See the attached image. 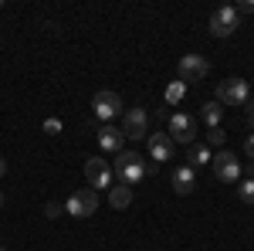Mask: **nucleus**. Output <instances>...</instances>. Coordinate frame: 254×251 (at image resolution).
I'll list each match as a JSON object with an SVG mask.
<instances>
[{
    "mask_svg": "<svg viewBox=\"0 0 254 251\" xmlns=\"http://www.w3.org/2000/svg\"><path fill=\"white\" fill-rule=\"evenodd\" d=\"M112 173H116L119 183H126V187H136L139 180L146 176V163H142V156L139 153H129V150H122L116 156V163H112Z\"/></svg>",
    "mask_w": 254,
    "mask_h": 251,
    "instance_id": "1",
    "label": "nucleus"
},
{
    "mask_svg": "<svg viewBox=\"0 0 254 251\" xmlns=\"http://www.w3.org/2000/svg\"><path fill=\"white\" fill-rule=\"evenodd\" d=\"M44 133L58 136V133H61V122H58V119H48V122H44Z\"/></svg>",
    "mask_w": 254,
    "mask_h": 251,
    "instance_id": "21",
    "label": "nucleus"
},
{
    "mask_svg": "<svg viewBox=\"0 0 254 251\" xmlns=\"http://www.w3.org/2000/svg\"><path fill=\"white\" fill-rule=\"evenodd\" d=\"M0 207H3V193H0Z\"/></svg>",
    "mask_w": 254,
    "mask_h": 251,
    "instance_id": "27",
    "label": "nucleus"
},
{
    "mask_svg": "<svg viewBox=\"0 0 254 251\" xmlns=\"http://www.w3.org/2000/svg\"><path fill=\"white\" fill-rule=\"evenodd\" d=\"M244 173H248V180H254V163H248V167H244Z\"/></svg>",
    "mask_w": 254,
    "mask_h": 251,
    "instance_id": "25",
    "label": "nucleus"
},
{
    "mask_svg": "<svg viewBox=\"0 0 254 251\" xmlns=\"http://www.w3.org/2000/svg\"><path fill=\"white\" fill-rule=\"evenodd\" d=\"M98 146L105 150V153H122V146H126V136H122V129L119 126H112V122H105L102 129H98Z\"/></svg>",
    "mask_w": 254,
    "mask_h": 251,
    "instance_id": "11",
    "label": "nucleus"
},
{
    "mask_svg": "<svg viewBox=\"0 0 254 251\" xmlns=\"http://www.w3.org/2000/svg\"><path fill=\"white\" fill-rule=\"evenodd\" d=\"M146 139H149V156H153V163H166V160H173L176 143H173V139H170L166 133L146 136Z\"/></svg>",
    "mask_w": 254,
    "mask_h": 251,
    "instance_id": "12",
    "label": "nucleus"
},
{
    "mask_svg": "<svg viewBox=\"0 0 254 251\" xmlns=\"http://www.w3.org/2000/svg\"><path fill=\"white\" fill-rule=\"evenodd\" d=\"M85 176H88V183L95 187V190H109L112 187V167H109V160H102V156H92V160H85Z\"/></svg>",
    "mask_w": 254,
    "mask_h": 251,
    "instance_id": "6",
    "label": "nucleus"
},
{
    "mask_svg": "<svg viewBox=\"0 0 254 251\" xmlns=\"http://www.w3.org/2000/svg\"><path fill=\"white\" fill-rule=\"evenodd\" d=\"M176 72H180V82H183V85H190V82H203L207 72H210V61L203 58V55H183L180 65H176Z\"/></svg>",
    "mask_w": 254,
    "mask_h": 251,
    "instance_id": "4",
    "label": "nucleus"
},
{
    "mask_svg": "<svg viewBox=\"0 0 254 251\" xmlns=\"http://www.w3.org/2000/svg\"><path fill=\"white\" fill-rule=\"evenodd\" d=\"M61 211H64V207H61L58 200H48V204H44V214H48V217H61Z\"/></svg>",
    "mask_w": 254,
    "mask_h": 251,
    "instance_id": "20",
    "label": "nucleus"
},
{
    "mask_svg": "<svg viewBox=\"0 0 254 251\" xmlns=\"http://www.w3.org/2000/svg\"><path fill=\"white\" fill-rule=\"evenodd\" d=\"M217 102H224V105H244V102H248V82H244V78H227V82H220Z\"/></svg>",
    "mask_w": 254,
    "mask_h": 251,
    "instance_id": "9",
    "label": "nucleus"
},
{
    "mask_svg": "<svg viewBox=\"0 0 254 251\" xmlns=\"http://www.w3.org/2000/svg\"><path fill=\"white\" fill-rule=\"evenodd\" d=\"M220 143H224V129L217 126V129H210V133H207V146H220Z\"/></svg>",
    "mask_w": 254,
    "mask_h": 251,
    "instance_id": "19",
    "label": "nucleus"
},
{
    "mask_svg": "<svg viewBox=\"0 0 254 251\" xmlns=\"http://www.w3.org/2000/svg\"><path fill=\"white\" fill-rule=\"evenodd\" d=\"M244 116H248V122H254V98L244 102Z\"/></svg>",
    "mask_w": 254,
    "mask_h": 251,
    "instance_id": "24",
    "label": "nucleus"
},
{
    "mask_svg": "<svg viewBox=\"0 0 254 251\" xmlns=\"http://www.w3.org/2000/svg\"><path fill=\"white\" fill-rule=\"evenodd\" d=\"M0 251H3V248H0Z\"/></svg>",
    "mask_w": 254,
    "mask_h": 251,
    "instance_id": "28",
    "label": "nucleus"
},
{
    "mask_svg": "<svg viewBox=\"0 0 254 251\" xmlns=\"http://www.w3.org/2000/svg\"><path fill=\"white\" fill-rule=\"evenodd\" d=\"M237 27H241V14L234 7H217L210 14V34L214 38H231Z\"/></svg>",
    "mask_w": 254,
    "mask_h": 251,
    "instance_id": "2",
    "label": "nucleus"
},
{
    "mask_svg": "<svg viewBox=\"0 0 254 251\" xmlns=\"http://www.w3.org/2000/svg\"><path fill=\"white\" fill-rule=\"evenodd\" d=\"M187 150H190L187 167H193V170H196V167H207V163L214 160V153H210V146H207V143H190Z\"/></svg>",
    "mask_w": 254,
    "mask_h": 251,
    "instance_id": "14",
    "label": "nucleus"
},
{
    "mask_svg": "<svg viewBox=\"0 0 254 251\" xmlns=\"http://www.w3.org/2000/svg\"><path fill=\"white\" fill-rule=\"evenodd\" d=\"M146 126H149V116H146V109H129L126 112V119H122V136L126 139H146Z\"/></svg>",
    "mask_w": 254,
    "mask_h": 251,
    "instance_id": "10",
    "label": "nucleus"
},
{
    "mask_svg": "<svg viewBox=\"0 0 254 251\" xmlns=\"http://www.w3.org/2000/svg\"><path fill=\"white\" fill-rule=\"evenodd\" d=\"M92 109H95V116L102 119V122H112V119L122 112V98H119L116 92H109V88H102V92H95V98H92Z\"/></svg>",
    "mask_w": 254,
    "mask_h": 251,
    "instance_id": "7",
    "label": "nucleus"
},
{
    "mask_svg": "<svg viewBox=\"0 0 254 251\" xmlns=\"http://www.w3.org/2000/svg\"><path fill=\"white\" fill-rule=\"evenodd\" d=\"M210 167H214V176L220 183H234L237 176H241V160H237L231 150H217V156L210 160Z\"/></svg>",
    "mask_w": 254,
    "mask_h": 251,
    "instance_id": "5",
    "label": "nucleus"
},
{
    "mask_svg": "<svg viewBox=\"0 0 254 251\" xmlns=\"http://www.w3.org/2000/svg\"><path fill=\"white\" fill-rule=\"evenodd\" d=\"M244 153H248V156L254 160V133H248V136H244Z\"/></svg>",
    "mask_w": 254,
    "mask_h": 251,
    "instance_id": "23",
    "label": "nucleus"
},
{
    "mask_svg": "<svg viewBox=\"0 0 254 251\" xmlns=\"http://www.w3.org/2000/svg\"><path fill=\"white\" fill-rule=\"evenodd\" d=\"M170 183H173V190L180 193V197H187V193L196 187V170L193 167H176L173 176H170Z\"/></svg>",
    "mask_w": 254,
    "mask_h": 251,
    "instance_id": "13",
    "label": "nucleus"
},
{
    "mask_svg": "<svg viewBox=\"0 0 254 251\" xmlns=\"http://www.w3.org/2000/svg\"><path fill=\"white\" fill-rule=\"evenodd\" d=\"M68 214L71 217H92V214L98 211V193L95 190H75L71 197H68Z\"/></svg>",
    "mask_w": 254,
    "mask_h": 251,
    "instance_id": "8",
    "label": "nucleus"
},
{
    "mask_svg": "<svg viewBox=\"0 0 254 251\" xmlns=\"http://www.w3.org/2000/svg\"><path fill=\"white\" fill-rule=\"evenodd\" d=\"M200 116H203V122H207L210 129H217V126H220V116H224V109H220L217 102H207V105L200 109Z\"/></svg>",
    "mask_w": 254,
    "mask_h": 251,
    "instance_id": "16",
    "label": "nucleus"
},
{
    "mask_svg": "<svg viewBox=\"0 0 254 251\" xmlns=\"http://www.w3.org/2000/svg\"><path fill=\"white\" fill-rule=\"evenodd\" d=\"M237 197H241L244 204H254V180H244V183L237 187Z\"/></svg>",
    "mask_w": 254,
    "mask_h": 251,
    "instance_id": "17",
    "label": "nucleus"
},
{
    "mask_svg": "<svg viewBox=\"0 0 254 251\" xmlns=\"http://www.w3.org/2000/svg\"><path fill=\"white\" fill-rule=\"evenodd\" d=\"M109 204H112L116 211H126V207L132 204V187H126V183H112V187H109Z\"/></svg>",
    "mask_w": 254,
    "mask_h": 251,
    "instance_id": "15",
    "label": "nucleus"
},
{
    "mask_svg": "<svg viewBox=\"0 0 254 251\" xmlns=\"http://www.w3.org/2000/svg\"><path fill=\"white\" fill-rule=\"evenodd\" d=\"M183 88H187L183 82H173V85L166 88V102H180V98H183Z\"/></svg>",
    "mask_w": 254,
    "mask_h": 251,
    "instance_id": "18",
    "label": "nucleus"
},
{
    "mask_svg": "<svg viewBox=\"0 0 254 251\" xmlns=\"http://www.w3.org/2000/svg\"><path fill=\"white\" fill-rule=\"evenodd\" d=\"M166 136L173 139V143H196V122L193 116H187V112H173L170 116V126H166Z\"/></svg>",
    "mask_w": 254,
    "mask_h": 251,
    "instance_id": "3",
    "label": "nucleus"
},
{
    "mask_svg": "<svg viewBox=\"0 0 254 251\" xmlns=\"http://www.w3.org/2000/svg\"><path fill=\"white\" fill-rule=\"evenodd\" d=\"M7 173V160H0V176Z\"/></svg>",
    "mask_w": 254,
    "mask_h": 251,
    "instance_id": "26",
    "label": "nucleus"
},
{
    "mask_svg": "<svg viewBox=\"0 0 254 251\" xmlns=\"http://www.w3.org/2000/svg\"><path fill=\"white\" fill-rule=\"evenodd\" d=\"M234 10H237V14H254V0H241Z\"/></svg>",
    "mask_w": 254,
    "mask_h": 251,
    "instance_id": "22",
    "label": "nucleus"
}]
</instances>
